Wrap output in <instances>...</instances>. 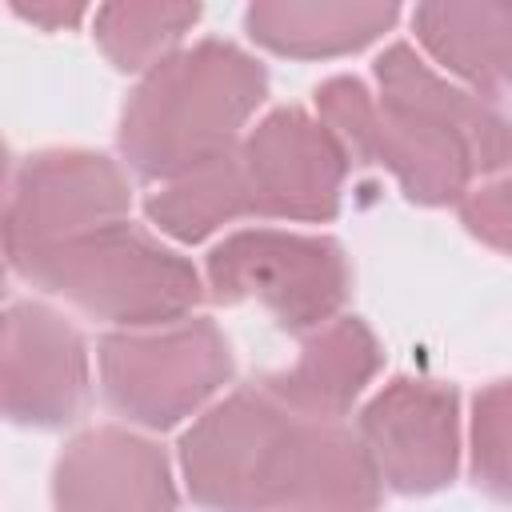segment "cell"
Returning a JSON list of instances; mask_svg holds the SVG:
<instances>
[{
	"label": "cell",
	"instance_id": "cell-1",
	"mask_svg": "<svg viewBox=\"0 0 512 512\" xmlns=\"http://www.w3.org/2000/svg\"><path fill=\"white\" fill-rule=\"evenodd\" d=\"M316 116L352 160L396 176L416 204H460L476 176L512 168V116L448 80L412 44L376 60V88L332 76L316 88Z\"/></svg>",
	"mask_w": 512,
	"mask_h": 512
},
{
	"label": "cell",
	"instance_id": "cell-2",
	"mask_svg": "<svg viewBox=\"0 0 512 512\" xmlns=\"http://www.w3.org/2000/svg\"><path fill=\"white\" fill-rule=\"evenodd\" d=\"M268 96L256 56L232 40H196L140 76L120 112V156L144 180H172L232 152Z\"/></svg>",
	"mask_w": 512,
	"mask_h": 512
},
{
	"label": "cell",
	"instance_id": "cell-3",
	"mask_svg": "<svg viewBox=\"0 0 512 512\" xmlns=\"http://www.w3.org/2000/svg\"><path fill=\"white\" fill-rule=\"evenodd\" d=\"M8 268L32 288L60 296L64 304L92 320L116 324L120 332L184 320L208 296L192 260L128 220L12 260Z\"/></svg>",
	"mask_w": 512,
	"mask_h": 512
},
{
	"label": "cell",
	"instance_id": "cell-4",
	"mask_svg": "<svg viewBox=\"0 0 512 512\" xmlns=\"http://www.w3.org/2000/svg\"><path fill=\"white\" fill-rule=\"evenodd\" d=\"M232 372V344L208 316L124 328L100 344L104 400L140 428H172L212 408Z\"/></svg>",
	"mask_w": 512,
	"mask_h": 512
},
{
	"label": "cell",
	"instance_id": "cell-5",
	"mask_svg": "<svg viewBox=\"0 0 512 512\" xmlns=\"http://www.w3.org/2000/svg\"><path fill=\"white\" fill-rule=\"evenodd\" d=\"M204 288L216 304H260L280 328L308 336L340 316L352 268L328 236L244 228L208 252Z\"/></svg>",
	"mask_w": 512,
	"mask_h": 512
},
{
	"label": "cell",
	"instance_id": "cell-6",
	"mask_svg": "<svg viewBox=\"0 0 512 512\" xmlns=\"http://www.w3.org/2000/svg\"><path fill=\"white\" fill-rule=\"evenodd\" d=\"M296 412L264 384L232 388L180 440L188 496L208 512H264Z\"/></svg>",
	"mask_w": 512,
	"mask_h": 512
},
{
	"label": "cell",
	"instance_id": "cell-7",
	"mask_svg": "<svg viewBox=\"0 0 512 512\" xmlns=\"http://www.w3.org/2000/svg\"><path fill=\"white\" fill-rule=\"evenodd\" d=\"M128 204L132 188L112 156L88 148H44L28 156L8 180L4 256L12 264L120 224L128 220Z\"/></svg>",
	"mask_w": 512,
	"mask_h": 512
},
{
	"label": "cell",
	"instance_id": "cell-8",
	"mask_svg": "<svg viewBox=\"0 0 512 512\" xmlns=\"http://www.w3.org/2000/svg\"><path fill=\"white\" fill-rule=\"evenodd\" d=\"M252 216L332 220L352 168L340 136L304 108H276L236 144Z\"/></svg>",
	"mask_w": 512,
	"mask_h": 512
},
{
	"label": "cell",
	"instance_id": "cell-9",
	"mask_svg": "<svg viewBox=\"0 0 512 512\" xmlns=\"http://www.w3.org/2000/svg\"><path fill=\"white\" fill-rule=\"evenodd\" d=\"M84 336L48 304L12 300L0 336V396L12 424L60 428L88 404Z\"/></svg>",
	"mask_w": 512,
	"mask_h": 512
},
{
	"label": "cell",
	"instance_id": "cell-10",
	"mask_svg": "<svg viewBox=\"0 0 512 512\" xmlns=\"http://www.w3.org/2000/svg\"><path fill=\"white\" fill-rule=\"evenodd\" d=\"M360 440L388 488L424 496L456 476L460 400L448 384L400 376L384 384L360 412Z\"/></svg>",
	"mask_w": 512,
	"mask_h": 512
},
{
	"label": "cell",
	"instance_id": "cell-11",
	"mask_svg": "<svg viewBox=\"0 0 512 512\" xmlns=\"http://www.w3.org/2000/svg\"><path fill=\"white\" fill-rule=\"evenodd\" d=\"M56 512H176L172 464L148 436L116 424L84 428L52 468Z\"/></svg>",
	"mask_w": 512,
	"mask_h": 512
},
{
	"label": "cell",
	"instance_id": "cell-12",
	"mask_svg": "<svg viewBox=\"0 0 512 512\" xmlns=\"http://www.w3.org/2000/svg\"><path fill=\"white\" fill-rule=\"evenodd\" d=\"M380 472L344 420L296 416L264 512H376Z\"/></svg>",
	"mask_w": 512,
	"mask_h": 512
},
{
	"label": "cell",
	"instance_id": "cell-13",
	"mask_svg": "<svg viewBox=\"0 0 512 512\" xmlns=\"http://www.w3.org/2000/svg\"><path fill=\"white\" fill-rule=\"evenodd\" d=\"M412 28L448 80L512 116V4H420Z\"/></svg>",
	"mask_w": 512,
	"mask_h": 512
},
{
	"label": "cell",
	"instance_id": "cell-14",
	"mask_svg": "<svg viewBox=\"0 0 512 512\" xmlns=\"http://www.w3.org/2000/svg\"><path fill=\"white\" fill-rule=\"evenodd\" d=\"M380 372V340L356 316H336L308 332L296 360L268 372L260 384L296 416L340 420Z\"/></svg>",
	"mask_w": 512,
	"mask_h": 512
},
{
	"label": "cell",
	"instance_id": "cell-15",
	"mask_svg": "<svg viewBox=\"0 0 512 512\" xmlns=\"http://www.w3.org/2000/svg\"><path fill=\"white\" fill-rule=\"evenodd\" d=\"M396 4H284L264 0L244 12L248 36L268 52L324 60L380 40L396 24Z\"/></svg>",
	"mask_w": 512,
	"mask_h": 512
},
{
	"label": "cell",
	"instance_id": "cell-16",
	"mask_svg": "<svg viewBox=\"0 0 512 512\" xmlns=\"http://www.w3.org/2000/svg\"><path fill=\"white\" fill-rule=\"evenodd\" d=\"M144 212L164 236H172L180 244L208 240L216 228H224L240 216H252V196H248L236 148L156 184Z\"/></svg>",
	"mask_w": 512,
	"mask_h": 512
},
{
	"label": "cell",
	"instance_id": "cell-17",
	"mask_svg": "<svg viewBox=\"0 0 512 512\" xmlns=\"http://www.w3.org/2000/svg\"><path fill=\"white\" fill-rule=\"evenodd\" d=\"M196 20V4H104L96 8V44L120 72L144 76L184 48Z\"/></svg>",
	"mask_w": 512,
	"mask_h": 512
},
{
	"label": "cell",
	"instance_id": "cell-18",
	"mask_svg": "<svg viewBox=\"0 0 512 512\" xmlns=\"http://www.w3.org/2000/svg\"><path fill=\"white\" fill-rule=\"evenodd\" d=\"M472 476L476 484L512 504V380L488 384L472 400Z\"/></svg>",
	"mask_w": 512,
	"mask_h": 512
},
{
	"label": "cell",
	"instance_id": "cell-19",
	"mask_svg": "<svg viewBox=\"0 0 512 512\" xmlns=\"http://www.w3.org/2000/svg\"><path fill=\"white\" fill-rule=\"evenodd\" d=\"M460 220L476 240L512 256V168L480 180L460 200Z\"/></svg>",
	"mask_w": 512,
	"mask_h": 512
},
{
	"label": "cell",
	"instance_id": "cell-20",
	"mask_svg": "<svg viewBox=\"0 0 512 512\" xmlns=\"http://www.w3.org/2000/svg\"><path fill=\"white\" fill-rule=\"evenodd\" d=\"M24 20L32 24H44V28H64V24H76L84 16L80 4H12Z\"/></svg>",
	"mask_w": 512,
	"mask_h": 512
}]
</instances>
